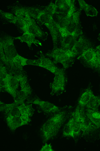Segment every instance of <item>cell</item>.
<instances>
[{"label": "cell", "instance_id": "obj_16", "mask_svg": "<svg viewBox=\"0 0 100 151\" xmlns=\"http://www.w3.org/2000/svg\"><path fill=\"white\" fill-rule=\"evenodd\" d=\"M32 92V90L28 83L25 85L20 91H17L16 96L14 99V101L19 104H21L24 103V101L30 96Z\"/></svg>", "mask_w": 100, "mask_h": 151}, {"label": "cell", "instance_id": "obj_21", "mask_svg": "<svg viewBox=\"0 0 100 151\" xmlns=\"http://www.w3.org/2000/svg\"><path fill=\"white\" fill-rule=\"evenodd\" d=\"M80 10H84L87 16L96 17L98 14V12L94 6L87 4L84 1H79Z\"/></svg>", "mask_w": 100, "mask_h": 151}, {"label": "cell", "instance_id": "obj_31", "mask_svg": "<svg viewBox=\"0 0 100 151\" xmlns=\"http://www.w3.org/2000/svg\"><path fill=\"white\" fill-rule=\"evenodd\" d=\"M0 11H0V13H1V18L9 22V23L14 20L17 18V17L14 16L13 14L8 13V12H4L1 10Z\"/></svg>", "mask_w": 100, "mask_h": 151}, {"label": "cell", "instance_id": "obj_28", "mask_svg": "<svg viewBox=\"0 0 100 151\" xmlns=\"http://www.w3.org/2000/svg\"><path fill=\"white\" fill-rule=\"evenodd\" d=\"M32 104L26 105L24 103L18 106V108L20 110L21 114H27L30 116H32L35 110L32 107Z\"/></svg>", "mask_w": 100, "mask_h": 151}, {"label": "cell", "instance_id": "obj_14", "mask_svg": "<svg viewBox=\"0 0 100 151\" xmlns=\"http://www.w3.org/2000/svg\"><path fill=\"white\" fill-rule=\"evenodd\" d=\"M56 17L57 21H55L59 31L60 37H64L68 35L67 29L72 17L70 18L61 17L57 15Z\"/></svg>", "mask_w": 100, "mask_h": 151}, {"label": "cell", "instance_id": "obj_3", "mask_svg": "<svg viewBox=\"0 0 100 151\" xmlns=\"http://www.w3.org/2000/svg\"><path fill=\"white\" fill-rule=\"evenodd\" d=\"M49 57L52 58L55 64H61L65 69L72 66L76 57L71 50L57 48L53 49L51 52L46 54Z\"/></svg>", "mask_w": 100, "mask_h": 151}, {"label": "cell", "instance_id": "obj_7", "mask_svg": "<svg viewBox=\"0 0 100 151\" xmlns=\"http://www.w3.org/2000/svg\"><path fill=\"white\" fill-rule=\"evenodd\" d=\"M84 65L94 70H100V65L97 58L96 50L92 47L85 51L82 55L78 57Z\"/></svg>", "mask_w": 100, "mask_h": 151}, {"label": "cell", "instance_id": "obj_5", "mask_svg": "<svg viewBox=\"0 0 100 151\" xmlns=\"http://www.w3.org/2000/svg\"><path fill=\"white\" fill-rule=\"evenodd\" d=\"M0 40V43L3 47L6 59L9 64V67L7 69L15 67L13 60L18 54L14 45V38L11 36L4 35Z\"/></svg>", "mask_w": 100, "mask_h": 151}, {"label": "cell", "instance_id": "obj_13", "mask_svg": "<svg viewBox=\"0 0 100 151\" xmlns=\"http://www.w3.org/2000/svg\"><path fill=\"white\" fill-rule=\"evenodd\" d=\"M28 103L38 105L40 106L44 112L47 114L57 113L61 111L62 109V108L56 106L50 102L41 101L39 99H36L34 101L28 102Z\"/></svg>", "mask_w": 100, "mask_h": 151}, {"label": "cell", "instance_id": "obj_25", "mask_svg": "<svg viewBox=\"0 0 100 151\" xmlns=\"http://www.w3.org/2000/svg\"><path fill=\"white\" fill-rule=\"evenodd\" d=\"M69 122L65 124L63 129V135L64 137L74 138V118L71 116Z\"/></svg>", "mask_w": 100, "mask_h": 151}, {"label": "cell", "instance_id": "obj_23", "mask_svg": "<svg viewBox=\"0 0 100 151\" xmlns=\"http://www.w3.org/2000/svg\"><path fill=\"white\" fill-rule=\"evenodd\" d=\"M94 94L90 88L87 89L80 96L78 102L80 108H85Z\"/></svg>", "mask_w": 100, "mask_h": 151}, {"label": "cell", "instance_id": "obj_2", "mask_svg": "<svg viewBox=\"0 0 100 151\" xmlns=\"http://www.w3.org/2000/svg\"><path fill=\"white\" fill-rule=\"evenodd\" d=\"M85 108H80L81 137L88 142H94L100 139V130L87 117L85 114Z\"/></svg>", "mask_w": 100, "mask_h": 151}, {"label": "cell", "instance_id": "obj_36", "mask_svg": "<svg viewBox=\"0 0 100 151\" xmlns=\"http://www.w3.org/2000/svg\"><path fill=\"white\" fill-rule=\"evenodd\" d=\"M20 118L22 122L23 125H28V123L31 121V119L29 118V116L27 114H21Z\"/></svg>", "mask_w": 100, "mask_h": 151}, {"label": "cell", "instance_id": "obj_35", "mask_svg": "<svg viewBox=\"0 0 100 151\" xmlns=\"http://www.w3.org/2000/svg\"><path fill=\"white\" fill-rule=\"evenodd\" d=\"M13 62L14 66L19 70L23 71V66L21 65V62L19 58V55L18 54L14 58Z\"/></svg>", "mask_w": 100, "mask_h": 151}, {"label": "cell", "instance_id": "obj_20", "mask_svg": "<svg viewBox=\"0 0 100 151\" xmlns=\"http://www.w3.org/2000/svg\"><path fill=\"white\" fill-rule=\"evenodd\" d=\"M12 12L17 18L28 22L31 18L29 16L25 7L16 6L13 7Z\"/></svg>", "mask_w": 100, "mask_h": 151}, {"label": "cell", "instance_id": "obj_37", "mask_svg": "<svg viewBox=\"0 0 100 151\" xmlns=\"http://www.w3.org/2000/svg\"><path fill=\"white\" fill-rule=\"evenodd\" d=\"M52 148V146L51 144L48 145L45 143L44 146H43L40 151H54Z\"/></svg>", "mask_w": 100, "mask_h": 151}, {"label": "cell", "instance_id": "obj_22", "mask_svg": "<svg viewBox=\"0 0 100 151\" xmlns=\"http://www.w3.org/2000/svg\"><path fill=\"white\" fill-rule=\"evenodd\" d=\"M85 112L87 117L100 130V111L86 109Z\"/></svg>", "mask_w": 100, "mask_h": 151}, {"label": "cell", "instance_id": "obj_12", "mask_svg": "<svg viewBox=\"0 0 100 151\" xmlns=\"http://www.w3.org/2000/svg\"><path fill=\"white\" fill-rule=\"evenodd\" d=\"M80 107L78 105L75 111L72 114V116L74 118V139L77 143L81 136V119L80 113Z\"/></svg>", "mask_w": 100, "mask_h": 151}, {"label": "cell", "instance_id": "obj_39", "mask_svg": "<svg viewBox=\"0 0 100 151\" xmlns=\"http://www.w3.org/2000/svg\"><path fill=\"white\" fill-rule=\"evenodd\" d=\"M96 50L97 58L100 65V45L96 47Z\"/></svg>", "mask_w": 100, "mask_h": 151}, {"label": "cell", "instance_id": "obj_40", "mask_svg": "<svg viewBox=\"0 0 100 151\" xmlns=\"http://www.w3.org/2000/svg\"></svg>", "mask_w": 100, "mask_h": 151}, {"label": "cell", "instance_id": "obj_9", "mask_svg": "<svg viewBox=\"0 0 100 151\" xmlns=\"http://www.w3.org/2000/svg\"><path fill=\"white\" fill-rule=\"evenodd\" d=\"M26 65L45 68L53 74L58 68L56 66L54 62L49 58L45 57L42 52H41L40 57L38 59L33 60L27 59Z\"/></svg>", "mask_w": 100, "mask_h": 151}, {"label": "cell", "instance_id": "obj_15", "mask_svg": "<svg viewBox=\"0 0 100 151\" xmlns=\"http://www.w3.org/2000/svg\"><path fill=\"white\" fill-rule=\"evenodd\" d=\"M78 37V36L69 34L64 37H60V48L71 50L76 42Z\"/></svg>", "mask_w": 100, "mask_h": 151}, {"label": "cell", "instance_id": "obj_6", "mask_svg": "<svg viewBox=\"0 0 100 151\" xmlns=\"http://www.w3.org/2000/svg\"><path fill=\"white\" fill-rule=\"evenodd\" d=\"M74 1H56V15L61 17L70 18L76 12Z\"/></svg>", "mask_w": 100, "mask_h": 151}, {"label": "cell", "instance_id": "obj_8", "mask_svg": "<svg viewBox=\"0 0 100 151\" xmlns=\"http://www.w3.org/2000/svg\"><path fill=\"white\" fill-rule=\"evenodd\" d=\"M54 74V80L51 86L52 92L51 94L52 95L62 93L64 91L67 81L64 69L58 68Z\"/></svg>", "mask_w": 100, "mask_h": 151}, {"label": "cell", "instance_id": "obj_30", "mask_svg": "<svg viewBox=\"0 0 100 151\" xmlns=\"http://www.w3.org/2000/svg\"><path fill=\"white\" fill-rule=\"evenodd\" d=\"M0 110L1 111H4L6 114H8L9 112L14 107L18 106L19 104L14 101L13 103L11 104H5L1 101L0 104Z\"/></svg>", "mask_w": 100, "mask_h": 151}, {"label": "cell", "instance_id": "obj_27", "mask_svg": "<svg viewBox=\"0 0 100 151\" xmlns=\"http://www.w3.org/2000/svg\"><path fill=\"white\" fill-rule=\"evenodd\" d=\"M10 23L14 24L17 27L23 31L24 33L28 31V23L23 19L17 17Z\"/></svg>", "mask_w": 100, "mask_h": 151}, {"label": "cell", "instance_id": "obj_34", "mask_svg": "<svg viewBox=\"0 0 100 151\" xmlns=\"http://www.w3.org/2000/svg\"><path fill=\"white\" fill-rule=\"evenodd\" d=\"M21 114L18 108V106H17L12 109L7 114V116L20 117Z\"/></svg>", "mask_w": 100, "mask_h": 151}, {"label": "cell", "instance_id": "obj_10", "mask_svg": "<svg viewBox=\"0 0 100 151\" xmlns=\"http://www.w3.org/2000/svg\"><path fill=\"white\" fill-rule=\"evenodd\" d=\"M81 11L79 10L73 14L67 29V33L78 36L82 35V32L80 21V16Z\"/></svg>", "mask_w": 100, "mask_h": 151}, {"label": "cell", "instance_id": "obj_17", "mask_svg": "<svg viewBox=\"0 0 100 151\" xmlns=\"http://www.w3.org/2000/svg\"><path fill=\"white\" fill-rule=\"evenodd\" d=\"M35 38V36L33 34L29 32L28 31H27L24 33L21 36L13 38L15 40H20L21 42L26 43L30 48L31 47L32 44L33 43L37 46L38 45L36 44H38L41 46H42V44L40 41L36 40Z\"/></svg>", "mask_w": 100, "mask_h": 151}, {"label": "cell", "instance_id": "obj_26", "mask_svg": "<svg viewBox=\"0 0 100 151\" xmlns=\"http://www.w3.org/2000/svg\"><path fill=\"white\" fill-rule=\"evenodd\" d=\"M100 106V97L93 95L85 108L94 111H98Z\"/></svg>", "mask_w": 100, "mask_h": 151}, {"label": "cell", "instance_id": "obj_18", "mask_svg": "<svg viewBox=\"0 0 100 151\" xmlns=\"http://www.w3.org/2000/svg\"><path fill=\"white\" fill-rule=\"evenodd\" d=\"M19 81L18 79L9 73L8 80V88L6 92L10 94L15 99L16 96L17 89L18 87Z\"/></svg>", "mask_w": 100, "mask_h": 151}, {"label": "cell", "instance_id": "obj_38", "mask_svg": "<svg viewBox=\"0 0 100 151\" xmlns=\"http://www.w3.org/2000/svg\"><path fill=\"white\" fill-rule=\"evenodd\" d=\"M19 58L21 60V65L23 67L27 65L26 61L27 60V58H26L23 57H21L20 55H19Z\"/></svg>", "mask_w": 100, "mask_h": 151}, {"label": "cell", "instance_id": "obj_4", "mask_svg": "<svg viewBox=\"0 0 100 151\" xmlns=\"http://www.w3.org/2000/svg\"><path fill=\"white\" fill-rule=\"evenodd\" d=\"M37 19L41 24L45 25L49 30L52 38L53 49L57 48L60 34L53 17L46 13L45 10H43Z\"/></svg>", "mask_w": 100, "mask_h": 151}, {"label": "cell", "instance_id": "obj_24", "mask_svg": "<svg viewBox=\"0 0 100 151\" xmlns=\"http://www.w3.org/2000/svg\"><path fill=\"white\" fill-rule=\"evenodd\" d=\"M6 120L10 129L14 131L20 127L23 126L20 117L7 116Z\"/></svg>", "mask_w": 100, "mask_h": 151}, {"label": "cell", "instance_id": "obj_33", "mask_svg": "<svg viewBox=\"0 0 100 151\" xmlns=\"http://www.w3.org/2000/svg\"><path fill=\"white\" fill-rule=\"evenodd\" d=\"M0 59L1 62L5 65L7 69H8L9 67V63L6 59L4 48L1 43H0Z\"/></svg>", "mask_w": 100, "mask_h": 151}, {"label": "cell", "instance_id": "obj_1", "mask_svg": "<svg viewBox=\"0 0 100 151\" xmlns=\"http://www.w3.org/2000/svg\"><path fill=\"white\" fill-rule=\"evenodd\" d=\"M70 114L67 110H62L55 114L43 124L40 129V133L43 143H46L57 136Z\"/></svg>", "mask_w": 100, "mask_h": 151}, {"label": "cell", "instance_id": "obj_11", "mask_svg": "<svg viewBox=\"0 0 100 151\" xmlns=\"http://www.w3.org/2000/svg\"><path fill=\"white\" fill-rule=\"evenodd\" d=\"M92 47V43L84 35H81L71 51L76 56H80L85 51Z\"/></svg>", "mask_w": 100, "mask_h": 151}, {"label": "cell", "instance_id": "obj_29", "mask_svg": "<svg viewBox=\"0 0 100 151\" xmlns=\"http://www.w3.org/2000/svg\"><path fill=\"white\" fill-rule=\"evenodd\" d=\"M26 8L29 16L35 19H38L42 11L35 7H28Z\"/></svg>", "mask_w": 100, "mask_h": 151}, {"label": "cell", "instance_id": "obj_19", "mask_svg": "<svg viewBox=\"0 0 100 151\" xmlns=\"http://www.w3.org/2000/svg\"><path fill=\"white\" fill-rule=\"evenodd\" d=\"M27 22L28 24V31L29 32L33 34L35 36V37L40 39H43L44 37L45 33L36 24L35 19L31 18Z\"/></svg>", "mask_w": 100, "mask_h": 151}, {"label": "cell", "instance_id": "obj_32", "mask_svg": "<svg viewBox=\"0 0 100 151\" xmlns=\"http://www.w3.org/2000/svg\"><path fill=\"white\" fill-rule=\"evenodd\" d=\"M45 11L50 16L53 17L56 12V6L55 4L51 2L48 5L45 7Z\"/></svg>", "mask_w": 100, "mask_h": 151}]
</instances>
